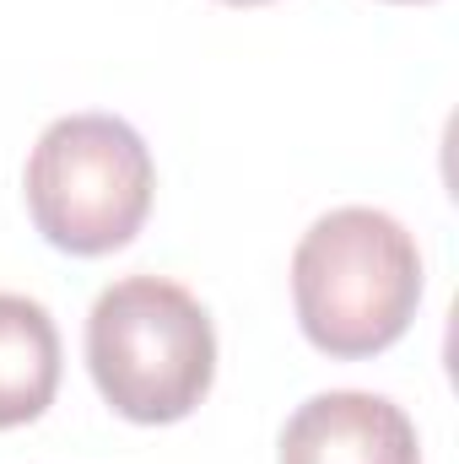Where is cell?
Masks as SVG:
<instances>
[{
    "mask_svg": "<svg viewBox=\"0 0 459 464\" xmlns=\"http://www.w3.org/2000/svg\"><path fill=\"white\" fill-rule=\"evenodd\" d=\"M276 464H422V443L395 400L330 389L287 416Z\"/></svg>",
    "mask_w": 459,
    "mask_h": 464,
    "instance_id": "277c9868",
    "label": "cell"
},
{
    "mask_svg": "<svg viewBox=\"0 0 459 464\" xmlns=\"http://www.w3.org/2000/svg\"><path fill=\"white\" fill-rule=\"evenodd\" d=\"M87 367L124 421H184L217 378L211 314L179 281L124 276L87 314Z\"/></svg>",
    "mask_w": 459,
    "mask_h": 464,
    "instance_id": "7a4b0ae2",
    "label": "cell"
},
{
    "mask_svg": "<svg viewBox=\"0 0 459 464\" xmlns=\"http://www.w3.org/2000/svg\"><path fill=\"white\" fill-rule=\"evenodd\" d=\"M60 330L44 303L0 292V427H27L54 405Z\"/></svg>",
    "mask_w": 459,
    "mask_h": 464,
    "instance_id": "5b68a950",
    "label": "cell"
},
{
    "mask_svg": "<svg viewBox=\"0 0 459 464\" xmlns=\"http://www.w3.org/2000/svg\"><path fill=\"white\" fill-rule=\"evenodd\" d=\"M298 324L325 356H378L416 319L422 248L389 211L341 206L298 237L292 254Z\"/></svg>",
    "mask_w": 459,
    "mask_h": 464,
    "instance_id": "6da1fadb",
    "label": "cell"
},
{
    "mask_svg": "<svg viewBox=\"0 0 459 464\" xmlns=\"http://www.w3.org/2000/svg\"><path fill=\"white\" fill-rule=\"evenodd\" d=\"M222 5H265V0H222Z\"/></svg>",
    "mask_w": 459,
    "mask_h": 464,
    "instance_id": "8992f818",
    "label": "cell"
},
{
    "mask_svg": "<svg viewBox=\"0 0 459 464\" xmlns=\"http://www.w3.org/2000/svg\"><path fill=\"white\" fill-rule=\"evenodd\" d=\"M27 217L60 254H114L124 248L157 189V168L146 140L114 114L54 119L22 173Z\"/></svg>",
    "mask_w": 459,
    "mask_h": 464,
    "instance_id": "3957f363",
    "label": "cell"
},
{
    "mask_svg": "<svg viewBox=\"0 0 459 464\" xmlns=\"http://www.w3.org/2000/svg\"><path fill=\"white\" fill-rule=\"evenodd\" d=\"M395 5H422V0H395Z\"/></svg>",
    "mask_w": 459,
    "mask_h": 464,
    "instance_id": "52a82bcc",
    "label": "cell"
}]
</instances>
